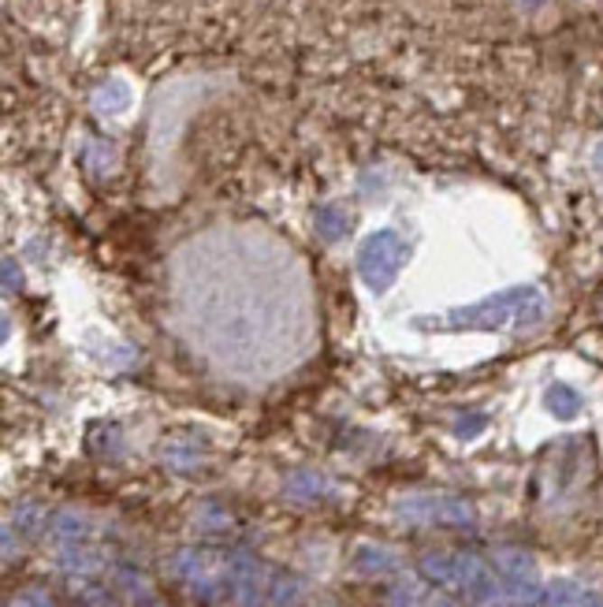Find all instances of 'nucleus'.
<instances>
[{"label":"nucleus","instance_id":"1","mask_svg":"<svg viewBox=\"0 0 603 607\" xmlns=\"http://www.w3.org/2000/svg\"><path fill=\"white\" fill-rule=\"evenodd\" d=\"M310 280L298 254L261 231L194 238L175 261V310L209 350H280L310 336Z\"/></svg>","mask_w":603,"mask_h":607},{"label":"nucleus","instance_id":"2","mask_svg":"<svg viewBox=\"0 0 603 607\" xmlns=\"http://www.w3.org/2000/svg\"><path fill=\"white\" fill-rule=\"evenodd\" d=\"M548 302L544 291L533 287V284H518V287H506L499 294H488L473 302V306H459V310H447L440 317H425L417 321V328H432V332H462V328H480V332H496L506 324H536L544 317Z\"/></svg>","mask_w":603,"mask_h":607},{"label":"nucleus","instance_id":"3","mask_svg":"<svg viewBox=\"0 0 603 607\" xmlns=\"http://www.w3.org/2000/svg\"><path fill=\"white\" fill-rule=\"evenodd\" d=\"M406 257H410V247H406V238L399 231H391V228H380V231H369L366 238L357 242V276L361 284H366L373 294H384L395 287L399 280V272L406 268Z\"/></svg>","mask_w":603,"mask_h":607},{"label":"nucleus","instance_id":"4","mask_svg":"<svg viewBox=\"0 0 603 607\" xmlns=\"http://www.w3.org/2000/svg\"><path fill=\"white\" fill-rule=\"evenodd\" d=\"M313 224H317V231H320V238H324V242H336V238L347 231L350 217H347V212H343L339 205H317Z\"/></svg>","mask_w":603,"mask_h":607},{"label":"nucleus","instance_id":"5","mask_svg":"<svg viewBox=\"0 0 603 607\" xmlns=\"http://www.w3.org/2000/svg\"><path fill=\"white\" fill-rule=\"evenodd\" d=\"M548 406H552L559 417H574V414H578V396H574L570 388L555 384V388L548 391Z\"/></svg>","mask_w":603,"mask_h":607},{"label":"nucleus","instance_id":"6","mask_svg":"<svg viewBox=\"0 0 603 607\" xmlns=\"http://www.w3.org/2000/svg\"><path fill=\"white\" fill-rule=\"evenodd\" d=\"M97 105H101L105 112H124V108H127V86H124V82H112V89H101Z\"/></svg>","mask_w":603,"mask_h":607},{"label":"nucleus","instance_id":"7","mask_svg":"<svg viewBox=\"0 0 603 607\" xmlns=\"http://www.w3.org/2000/svg\"><path fill=\"white\" fill-rule=\"evenodd\" d=\"M15 280H23V276L15 272V261L8 257V261H5V284H8V287H15Z\"/></svg>","mask_w":603,"mask_h":607},{"label":"nucleus","instance_id":"8","mask_svg":"<svg viewBox=\"0 0 603 607\" xmlns=\"http://www.w3.org/2000/svg\"><path fill=\"white\" fill-rule=\"evenodd\" d=\"M592 168H596V172H603V142L592 149Z\"/></svg>","mask_w":603,"mask_h":607}]
</instances>
